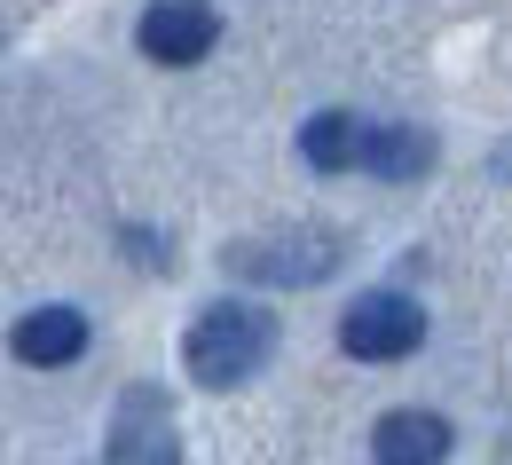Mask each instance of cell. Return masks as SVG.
Segmentation results:
<instances>
[{"instance_id":"6da1fadb","label":"cell","mask_w":512,"mask_h":465,"mask_svg":"<svg viewBox=\"0 0 512 465\" xmlns=\"http://www.w3.org/2000/svg\"><path fill=\"white\" fill-rule=\"evenodd\" d=\"M268 355H276V316L268 308H205L190 324V347H182L197 387H245V379H260Z\"/></svg>"},{"instance_id":"7a4b0ae2","label":"cell","mask_w":512,"mask_h":465,"mask_svg":"<svg viewBox=\"0 0 512 465\" xmlns=\"http://www.w3.org/2000/svg\"><path fill=\"white\" fill-rule=\"evenodd\" d=\"M418 339H426V316H418V300H402V292H363V300L347 308V324H339V347H347L355 363H402Z\"/></svg>"},{"instance_id":"3957f363","label":"cell","mask_w":512,"mask_h":465,"mask_svg":"<svg viewBox=\"0 0 512 465\" xmlns=\"http://www.w3.org/2000/svg\"><path fill=\"white\" fill-rule=\"evenodd\" d=\"M134 40H142V56L150 64H205L213 48H221V16L205 8V0H158L142 24H134Z\"/></svg>"},{"instance_id":"277c9868","label":"cell","mask_w":512,"mask_h":465,"mask_svg":"<svg viewBox=\"0 0 512 465\" xmlns=\"http://www.w3.org/2000/svg\"><path fill=\"white\" fill-rule=\"evenodd\" d=\"M331 261H339V237H331V229L253 237V245H237V253H229V268H237V276H260V284H316Z\"/></svg>"},{"instance_id":"5b68a950","label":"cell","mask_w":512,"mask_h":465,"mask_svg":"<svg viewBox=\"0 0 512 465\" xmlns=\"http://www.w3.org/2000/svg\"><path fill=\"white\" fill-rule=\"evenodd\" d=\"M8 355L32 363V371L79 363V355H87V316H79V308H32V316L8 332Z\"/></svg>"},{"instance_id":"8992f818","label":"cell","mask_w":512,"mask_h":465,"mask_svg":"<svg viewBox=\"0 0 512 465\" xmlns=\"http://www.w3.org/2000/svg\"><path fill=\"white\" fill-rule=\"evenodd\" d=\"M449 418L442 410H386L379 434H371V450H379V465H442L449 458Z\"/></svg>"},{"instance_id":"52a82bcc","label":"cell","mask_w":512,"mask_h":465,"mask_svg":"<svg viewBox=\"0 0 512 465\" xmlns=\"http://www.w3.org/2000/svg\"><path fill=\"white\" fill-rule=\"evenodd\" d=\"M111 458L119 465H174V426H166V402L150 395V387H134V395L119 402Z\"/></svg>"},{"instance_id":"ba28073f","label":"cell","mask_w":512,"mask_h":465,"mask_svg":"<svg viewBox=\"0 0 512 465\" xmlns=\"http://www.w3.org/2000/svg\"><path fill=\"white\" fill-rule=\"evenodd\" d=\"M355 158H363L379 182H418V174L434 166V134H418V127H371V134H355Z\"/></svg>"},{"instance_id":"9c48e42d","label":"cell","mask_w":512,"mask_h":465,"mask_svg":"<svg viewBox=\"0 0 512 465\" xmlns=\"http://www.w3.org/2000/svg\"><path fill=\"white\" fill-rule=\"evenodd\" d=\"M355 119H347V111H316V119H308V134H300V150H308V166H316V174H339V166H355Z\"/></svg>"}]
</instances>
